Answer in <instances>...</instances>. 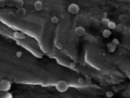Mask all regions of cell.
Instances as JSON below:
<instances>
[{"label": "cell", "mask_w": 130, "mask_h": 98, "mask_svg": "<svg viewBox=\"0 0 130 98\" xmlns=\"http://www.w3.org/2000/svg\"><path fill=\"white\" fill-rule=\"evenodd\" d=\"M68 84L67 82L64 80H60L56 84V89L60 92H66L68 90Z\"/></svg>", "instance_id": "1"}, {"label": "cell", "mask_w": 130, "mask_h": 98, "mask_svg": "<svg viewBox=\"0 0 130 98\" xmlns=\"http://www.w3.org/2000/svg\"><path fill=\"white\" fill-rule=\"evenodd\" d=\"M68 12L71 14L76 15L79 12V7L76 4L72 3L68 6Z\"/></svg>", "instance_id": "2"}, {"label": "cell", "mask_w": 130, "mask_h": 98, "mask_svg": "<svg viewBox=\"0 0 130 98\" xmlns=\"http://www.w3.org/2000/svg\"><path fill=\"white\" fill-rule=\"evenodd\" d=\"M85 29L82 26H78L74 29V33L79 37L83 36L85 34Z\"/></svg>", "instance_id": "3"}, {"label": "cell", "mask_w": 130, "mask_h": 98, "mask_svg": "<svg viewBox=\"0 0 130 98\" xmlns=\"http://www.w3.org/2000/svg\"><path fill=\"white\" fill-rule=\"evenodd\" d=\"M117 46L113 44L112 42H109L106 44V47L108 51L111 53H113L115 52L117 49Z\"/></svg>", "instance_id": "4"}, {"label": "cell", "mask_w": 130, "mask_h": 98, "mask_svg": "<svg viewBox=\"0 0 130 98\" xmlns=\"http://www.w3.org/2000/svg\"><path fill=\"white\" fill-rule=\"evenodd\" d=\"M26 10L23 7L17 8L16 12L17 15L19 17H25V16L26 15Z\"/></svg>", "instance_id": "5"}, {"label": "cell", "mask_w": 130, "mask_h": 98, "mask_svg": "<svg viewBox=\"0 0 130 98\" xmlns=\"http://www.w3.org/2000/svg\"><path fill=\"white\" fill-rule=\"evenodd\" d=\"M33 6L34 8L36 11H40L43 8V3L40 0H37L34 2Z\"/></svg>", "instance_id": "6"}, {"label": "cell", "mask_w": 130, "mask_h": 98, "mask_svg": "<svg viewBox=\"0 0 130 98\" xmlns=\"http://www.w3.org/2000/svg\"><path fill=\"white\" fill-rule=\"evenodd\" d=\"M10 82L7 81H3L0 83V89L2 90H9L10 87Z\"/></svg>", "instance_id": "7"}, {"label": "cell", "mask_w": 130, "mask_h": 98, "mask_svg": "<svg viewBox=\"0 0 130 98\" xmlns=\"http://www.w3.org/2000/svg\"><path fill=\"white\" fill-rule=\"evenodd\" d=\"M13 36L15 38L20 39H23L26 38V36L24 33L18 31H15L13 34Z\"/></svg>", "instance_id": "8"}, {"label": "cell", "mask_w": 130, "mask_h": 98, "mask_svg": "<svg viewBox=\"0 0 130 98\" xmlns=\"http://www.w3.org/2000/svg\"><path fill=\"white\" fill-rule=\"evenodd\" d=\"M112 34L111 30L109 29H105L102 32V36L105 38H108Z\"/></svg>", "instance_id": "9"}, {"label": "cell", "mask_w": 130, "mask_h": 98, "mask_svg": "<svg viewBox=\"0 0 130 98\" xmlns=\"http://www.w3.org/2000/svg\"><path fill=\"white\" fill-rule=\"evenodd\" d=\"M25 4V2L23 0H16L15 3V7L17 8L23 7Z\"/></svg>", "instance_id": "10"}, {"label": "cell", "mask_w": 130, "mask_h": 98, "mask_svg": "<svg viewBox=\"0 0 130 98\" xmlns=\"http://www.w3.org/2000/svg\"><path fill=\"white\" fill-rule=\"evenodd\" d=\"M107 26L108 29L110 30H115L117 27L116 23L115 22L111 21L109 22Z\"/></svg>", "instance_id": "11"}, {"label": "cell", "mask_w": 130, "mask_h": 98, "mask_svg": "<svg viewBox=\"0 0 130 98\" xmlns=\"http://www.w3.org/2000/svg\"><path fill=\"white\" fill-rule=\"evenodd\" d=\"M16 0H5L6 5L9 7H12L15 6Z\"/></svg>", "instance_id": "12"}, {"label": "cell", "mask_w": 130, "mask_h": 98, "mask_svg": "<svg viewBox=\"0 0 130 98\" xmlns=\"http://www.w3.org/2000/svg\"><path fill=\"white\" fill-rule=\"evenodd\" d=\"M110 20L108 18H107L106 17H104L101 20V22L102 24L105 26H107V25L108 24L109 22H110Z\"/></svg>", "instance_id": "13"}, {"label": "cell", "mask_w": 130, "mask_h": 98, "mask_svg": "<svg viewBox=\"0 0 130 98\" xmlns=\"http://www.w3.org/2000/svg\"><path fill=\"white\" fill-rule=\"evenodd\" d=\"M51 21L52 23L54 24H57L59 22V19L58 17L56 16H53L51 19Z\"/></svg>", "instance_id": "14"}, {"label": "cell", "mask_w": 130, "mask_h": 98, "mask_svg": "<svg viewBox=\"0 0 130 98\" xmlns=\"http://www.w3.org/2000/svg\"><path fill=\"white\" fill-rule=\"evenodd\" d=\"M105 95L106 97L108 98H112L114 96V93L113 91H107L105 93Z\"/></svg>", "instance_id": "15"}, {"label": "cell", "mask_w": 130, "mask_h": 98, "mask_svg": "<svg viewBox=\"0 0 130 98\" xmlns=\"http://www.w3.org/2000/svg\"><path fill=\"white\" fill-rule=\"evenodd\" d=\"M55 47L58 50H61V49H62L63 46L60 42H57V44H55Z\"/></svg>", "instance_id": "16"}, {"label": "cell", "mask_w": 130, "mask_h": 98, "mask_svg": "<svg viewBox=\"0 0 130 98\" xmlns=\"http://www.w3.org/2000/svg\"><path fill=\"white\" fill-rule=\"evenodd\" d=\"M112 42H113L114 44L116 45V46L119 45V43H120L119 40L117 38H114L112 40Z\"/></svg>", "instance_id": "17"}, {"label": "cell", "mask_w": 130, "mask_h": 98, "mask_svg": "<svg viewBox=\"0 0 130 98\" xmlns=\"http://www.w3.org/2000/svg\"><path fill=\"white\" fill-rule=\"evenodd\" d=\"M78 83L80 84V85H83L85 83V80L82 78H78Z\"/></svg>", "instance_id": "18"}, {"label": "cell", "mask_w": 130, "mask_h": 98, "mask_svg": "<svg viewBox=\"0 0 130 98\" xmlns=\"http://www.w3.org/2000/svg\"><path fill=\"white\" fill-rule=\"evenodd\" d=\"M23 52L21 51H18L16 53V56L18 58H21L23 55Z\"/></svg>", "instance_id": "19"}, {"label": "cell", "mask_w": 130, "mask_h": 98, "mask_svg": "<svg viewBox=\"0 0 130 98\" xmlns=\"http://www.w3.org/2000/svg\"><path fill=\"white\" fill-rule=\"evenodd\" d=\"M6 6V5L5 0H0V7H4Z\"/></svg>", "instance_id": "20"}, {"label": "cell", "mask_w": 130, "mask_h": 98, "mask_svg": "<svg viewBox=\"0 0 130 98\" xmlns=\"http://www.w3.org/2000/svg\"><path fill=\"white\" fill-rule=\"evenodd\" d=\"M70 66L71 68H72V69H74V68H76V65L75 63H74V62H71L70 63Z\"/></svg>", "instance_id": "21"}, {"label": "cell", "mask_w": 130, "mask_h": 98, "mask_svg": "<svg viewBox=\"0 0 130 98\" xmlns=\"http://www.w3.org/2000/svg\"><path fill=\"white\" fill-rule=\"evenodd\" d=\"M129 34H130V29H129Z\"/></svg>", "instance_id": "22"}]
</instances>
